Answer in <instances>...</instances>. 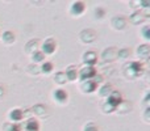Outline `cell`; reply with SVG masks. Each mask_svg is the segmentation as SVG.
Instances as JSON below:
<instances>
[{"label": "cell", "mask_w": 150, "mask_h": 131, "mask_svg": "<svg viewBox=\"0 0 150 131\" xmlns=\"http://www.w3.org/2000/svg\"><path fill=\"white\" fill-rule=\"evenodd\" d=\"M3 131H21V127L17 123H5L3 126Z\"/></svg>", "instance_id": "15"}, {"label": "cell", "mask_w": 150, "mask_h": 131, "mask_svg": "<svg viewBox=\"0 0 150 131\" xmlns=\"http://www.w3.org/2000/svg\"><path fill=\"white\" fill-rule=\"evenodd\" d=\"M54 80L58 83V84H65V83L67 81V77H66L65 72H58V74H55Z\"/></svg>", "instance_id": "16"}, {"label": "cell", "mask_w": 150, "mask_h": 131, "mask_svg": "<svg viewBox=\"0 0 150 131\" xmlns=\"http://www.w3.org/2000/svg\"><path fill=\"white\" fill-rule=\"evenodd\" d=\"M55 49H57V43L53 38H49L42 43V47H41V53L44 55H52L54 54Z\"/></svg>", "instance_id": "4"}, {"label": "cell", "mask_w": 150, "mask_h": 131, "mask_svg": "<svg viewBox=\"0 0 150 131\" xmlns=\"http://www.w3.org/2000/svg\"><path fill=\"white\" fill-rule=\"evenodd\" d=\"M53 68H54V66L52 62H44L41 66V72L42 74H50V72H53Z\"/></svg>", "instance_id": "12"}, {"label": "cell", "mask_w": 150, "mask_h": 131, "mask_svg": "<svg viewBox=\"0 0 150 131\" xmlns=\"http://www.w3.org/2000/svg\"><path fill=\"white\" fill-rule=\"evenodd\" d=\"M121 104V95L116 90H112V93L107 97V102L104 105V111H113L117 106Z\"/></svg>", "instance_id": "1"}, {"label": "cell", "mask_w": 150, "mask_h": 131, "mask_svg": "<svg viewBox=\"0 0 150 131\" xmlns=\"http://www.w3.org/2000/svg\"><path fill=\"white\" fill-rule=\"evenodd\" d=\"M78 76L82 81H87V80H91L96 76V69L95 67H88V66H84L83 68L79 69L78 72Z\"/></svg>", "instance_id": "2"}, {"label": "cell", "mask_w": 150, "mask_h": 131, "mask_svg": "<svg viewBox=\"0 0 150 131\" xmlns=\"http://www.w3.org/2000/svg\"><path fill=\"white\" fill-rule=\"evenodd\" d=\"M84 131H99V129L95 126V125L90 123V125H87V126L84 127Z\"/></svg>", "instance_id": "20"}, {"label": "cell", "mask_w": 150, "mask_h": 131, "mask_svg": "<svg viewBox=\"0 0 150 131\" xmlns=\"http://www.w3.org/2000/svg\"><path fill=\"white\" fill-rule=\"evenodd\" d=\"M149 30H150L149 26H144V28L141 29V33L144 34V38H145V39H149V38H150V33H149Z\"/></svg>", "instance_id": "19"}, {"label": "cell", "mask_w": 150, "mask_h": 131, "mask_svg": "<svg viewBox=\"0 0 150 131\" xmlns=\"http://www.w3.org/2000/svg\"><path fill=\"white\" fill-rule=\"evenodd\" d=\"M98 89V84L93 81V79L87 80V81H82V90L84 93H92Z\"/></svg>", "instance_id": "7"}, {"label": "cell", "mask_w": 150, "mask_h": 131, "mask_svg": "<svg viewBox=\"0 0 150 131\" xmlns=\"http://www.w3.org/2000/svg\"><path fill=\"white\" fill-rule=\"evenodd\" d=\"M53 96H54V100L59 104H65L67 101V93L63 89H55Z\"/></svg>", "instance_id": "9"}, {"label": "cell", "mask_w": 150, "mask_h": 131, "mask_svg": "<svg viewBox=\"0 0 150 131\" xmlns=\"http://www.w3.org/2000/svg\"><path fill=\"white\" fill-rule=\"evenodd\" d=\"M23 117H24V113L20 109H12L9 113V119L12 121V123H18L23 119Z\"/></svg>", "instance_id": "8"}, {"label": "cell", "mask_w": 150, "mask_h": 131, "mask_svg": "<svg viewBox=\"0 0 150 131\" xmlns=\"http://www.w3.org/2000/svg\"><path fill=\"white\" fill-rule=\"evenodd\" d=\"M137 53H138V55H141V57H148L149 46H148V45H142V46H140L137 49Z\"/></svg>", "instance_id": "18"}, {"label": "cell", "mask_w": 150, "mask_h": 131, "mask_svg": "<svg viewBox=\"0 0 150 131\" xmlns=\"http://www.w3.org/2000/svg\"><path fill=\"white\" fill-rule=\"evenodd\" d=\"M32 59H33V62H44L45 55L41 51H34L32 54Z\"/></svg>", "instance_id": "17"}, {"label": "cell", "mask_w": 150, "mask_h": 131, "mask_svg": "<svg viewBox=\"0 0 150 131\" xmlns=\"http://www.w3.org/2000/svg\"><path fill=\"white\" fill-rule=\"evenodd\" d=\"M25 131H40V123L36 118H30L25 122Z\"/></svg>", "instance_id": "10"}, {"label": "cell", "mask_w": 150, "mask_h": 131, "mask_svg": "<svg viewBox=\"0 0 150 131\" xmlns=\"http://www.w3.org/2000/svg\"><path fill=\"white\" fill-rule=\"evenodd\" d=\"M98 62V55L93 51H87L83 54V63L88 67H93L95 63Z\"/></svg>", "instance_id": "6"}, {"label": "cell", "mask_w": 150, "mask_h": 131, "mask_svg": "<svg viewBox=\"0 0 150 131\" xmlns=\"http://www.w3.org/2000/svg\"><path fill=\"white\" fill-rule=\"evenodd\" d=\"M3 41H4L5 43H12V42H15V34H13L12 32H4V33H3Z\"/></svg>", "instance_id": "13"}, {"label": "cell", "mask_w": 150, "mask_h": 131, "mask_svg": "<svg viewBox=\"0 0 150 131\" xmlns=\"http://www.w3.org/2000/svg\"><path fill=\"white\" fill-rule=\"evenodd\" d=\"M65 75H66V77H67V80H70V81H75V80H76V77H78L76 67L70 66L67 69H66Z\"/></svg>", "instance_id": "11"}, {"label": "cell", "mask_w": 150, "mask_h": 131, "mask_svg": "<svg viewBox=\"0 0 150 131\" xmlns=\"http://www.w3.org/2000/svg\"><path fill=\"white\" fill-rule=\"evenodd\" d=\"M86 11V5L83 1H75L73 3V5H71L70 8V13L75 17H79L80 15H83Z\"/></svg>", "instance_id": "5"}, {"label": "cell", "mask_w": 150, "mask_h": 131, "mask_svg": "<svg viewBox=\"0 0 150 131\" xmlns=\"http://www.w3.org/2000/svg\"><path fill=\"white\" fill-rule=\"evenodd\" d=\"M99 93H100L101 97H105L107 98L112 93V87H111V85H104V87H101L100 89H99Z\"/></svg>", "instance_id": "14"}, {"label": "cell", "mask_w": 150, "mask_h": 131, "mask_svg": "<svg viewBox=\"0 0 150 131\" xmlns=\"http://www.w3.org/2000/svg\"><path fill=\"white\" fill-rule=\"evenodd\" d=\"M144 72V64L140 62H132L127 67V75L130 77H136L137 75Z\"/></svg>", "instance_id": "3"}]
</instances>
